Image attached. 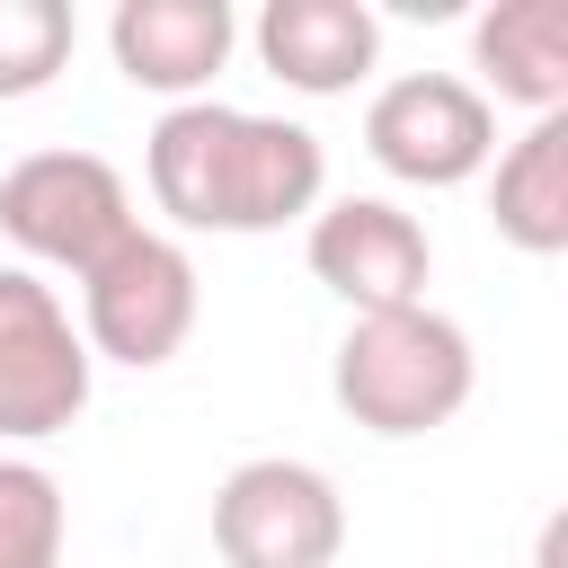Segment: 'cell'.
<instances>
[{
  "label": "cell",
  "instance_id": "obj_1",
  "mask_svg": "<svg viewBox=\"0 0 568 568\" xmlns=\"http://www.w3.org/2000/svg\"><path fill=\"white\" fill-rule=\"evenodd\" d=\"M142 178H151V204L178 231H240L248 240V231H284V222L320 213L328 151L293 115H248V106H222V98H186L151 124Z\"/></svg>",
  "mask_w": 568,
  "mask_h": 568
},
{
  "label": "cell",
  "instance_id": "obj_2",
  "mask_svg": "<svg viewBox=\"0 0 568 568\" xmlns=\"http://www.w3.org/2000/svg\"><path fill=\"white\" fill-rule=\"evenodd\" d=\"M470 382H479V355L462 337V320H444L435 302H408V311H364L346 337H337V364H328V390L337 408L364 426V435H435L470 408Z\"/></svg>",
  "mask_w": 568,
  "mask_h": 568
},
{
  "label": "cell",
  "instance_id": "obj_3",
  "mask_svg": "<svg viewBox=\"0 0 568 568\" xmlns=\"http://www.w3.org/2000/svg\"><path fill=\"white\" fill-rule=\"evenodd\" d=\"M195 311H204L195 257L169 231H142V222L80 275V346H89V364L106 355V364L151 373L195 337Z\"/></svg>",
  "mask_w": 568,
  "mask_h": 568
},
{
  "label": "cell",
  "instance_id": "obj_4",
  "mask_svg": "<svg viewBox=\"0 0 568 568\" xmlns=\"http://www.w3.org/2000/svg\"><path fill=\"white\" fill-rule=\"evenodd\" d=\"M0 231L62 275H89L124 231H133V186L98 151H27L0 178Z\"/></svg>",
  "mask_w": 568,
  "mask_h": 568
},
{
  "label": "cell",
  "instance_id": "obj_5",
  "mask_svg": "<svg viewBox=\"0 0 568 568\" xmlns=\"http://www.w3.org/2000/svg\"><path fill=\"white\" fill-rule=\"evenodd\" d=\"M213 550L231 568H337V550H346L337 479L311 462H284V453L240 462L213 488Z\"/></svg>",
  "mask_w": 568,
  "mask_h": 568
},
{
  "label": "cell",
  "instance_id": "obj_6",
  "mask_svg": "<svg viewBox=\"0 0 568 568\" xmlns=\"http://www.w3.org/2000/svg\"><path fill=\"white\" fill-rule=\"evenodd\" d=\"M89 408V346L36 266H0V444H44Z\"/></svg>",
  "mask_w": 568,
  "mask_h": 568
},
{
  "label": "cell",
  "instance_id": "obj_7",
  "mask_svg": "<svg viewBox=\"0 0 568 568\" xmlns=\"http://www.w3.org/2000/svg\"><path fill=\"white\" fill-rule=\"evenodd\" d=\"M364 151L399 186H470L497 160V106L453 71H399L364 106Z\"/></svg>",
  "mask_w": 568,
  "mask_h": 568
},
{
  "label": "cell",
  "instance_id": "obj_8",
  "mask_svg": "<svg viewBox=\"0 0 568 568\" xmlns=\"http://www.w3.org/2000/svg\"><path fill=\"white\" fill-rule=\"evenodd\" d=\"M311 275L364 320V311H408L426 302V275H435V248L417 231V213H399L390 195H337L311 213V240H302Z\"/></svg>",
  "mask_w": 568,
  "mask_h": 568
},
{
  "label": "cell",
  "instance_id": "obj_9",
  "mask_svg": "<svg viewBox=\"0 0 568 568\" xmlns=\"http://www.w3.org/2000/svg\"><path fill=\"white\" fill-rule=\"evenodd\" d=\"M231 44H240L231 0H115V18H106L115 71L133 89H151V98H178V106L213 89Z\"/></svg>",
  "mask_w": 568,
  "mask_h": 568
},
{
  "label": "cell",
  "instance_id": "obj_10",
  "mask_svg": "<svg viewBox=\"0 0 568 568\" xmlns=\"http://www.w3.org/2000/svg\"><path fill=\"white\" fill-rule=\"evenodd\" d=\"M257 62L302 98H337L382 62V18L364 0H266L257 9Z\"/></svg>",
  "mask_w": 568,
  "mask_h": 568
},
{
  "label": "cell",
  "instance_id": "obj_11",
  "mask_svg": "<svg viewBox=\"0 0 568 568\" xmlns=\"http://www.w3.org/2000/svg\"><path fill=\"white\" fill-rule=\"evenodd\" d=\"M470 62L497 98L568 115V0H488L470 18Z\"/></svg>",
  "mask_w": 568,
  "mask_h": 568
},
{
  "label": "cell",
  "instance_id": "obj_12",
  "mask_svg": "<svg viewBox=\"0 0 568 568\" xmlns=\"http://www.w3.org/2000/svg\"><path fill=\"white\" fill-rule=\"evenodd\" d=\"M488 222L506 248L524 257H559L568 248V115H532L488 178Z\"/></svg>",
  "mask_w": 568,
  "mask_h": 568
},
{
  "label": "cell",
  "instance_id": "obj_13",
  "mask_svg": "<svg viewBox=\"0 0 568 568\" xmlns=\"http://www.w3.org/2000/svg\"><path fill=\"white\" fill-rule=\"evenodd\" d=\"M62 479L44 462L0 453V568H62Z\"/></svg>",
  "mask_w": 568,
  "mask_h": 568
},
{
  "label": "cell",
  "instance_id": "obj_14",
  "mask_svg": "<svg viewBox=\"0 0 568 568\" xmlns=\"http://www.w3.org/2000/svg\"><path fill=\"white\" fill-rule=\"evenodd\" d=\"M71 9L62 0H0V98H36L53 89V71L71 62Z\"/></svg>",
  "mask_w": 568,
  "mask_h": 568
}]
</instances>
